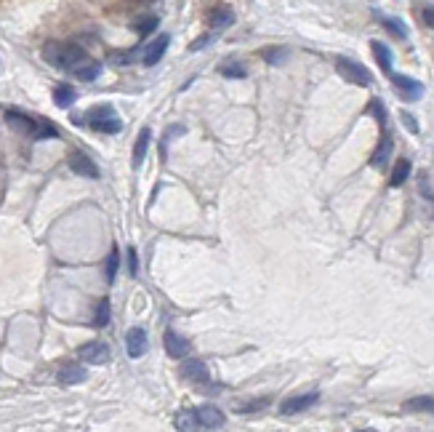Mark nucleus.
<instances>
[{
	"label": "nucleus",
	"instance_id": "f257e3e1",
	"mask_svg": "<svg viewBox=\"0 0 434 432\" xmlns=\"http://www.w3.org/2000/svg\"><path fill=\"white\" fill-rule=\"evenodd\" d=\"M227 424V416L216 406H200V409H187L176 416L178 430H218Z\"/></svg>",
	"mask_w": 434,
	"mask_h": 432
},
{
	"label": "nucleus",
	"instance_id": "f03ea898",
	"mask_svg": "<svg viewBox=\"0 0 434 432\" xmlns=\"http://www.w3.org/2000/svg\"><path fill=\"white\" fill-rule=\"evenodd\" d=\"M43 59L51 64V67H56V70L72 72L83 59H88V54H85L80 45H75V43L51 41L43 45Z\"/></svg>",
	"mask_w": 434,
	"mask_h": 432
},
{
	"label": "nucleus",
	"instance_id": "7ed1b4c3",
	"mask_svg": "<svg viewBox=\"0 0 434 432\" xmlns=\"http://www.w3.org/2000/svg\"><path fill=\"white\" fill-rule=\"evenodd\" d=\"M85 123L91 125L94 131H99V134H118L120 128H123V121L115 115V110H112L110 104L91 107V110L85 112Z\"/></svg>",
	"mask_w": 434,
	"mask_h": 432
},
{
	"label": "nucleus",
	"instance_id": "20e7f679",
	"mask_svg": "<svg viewBox=\"0 0 434 432\" xmlns=\"http://www.w3.org/2000/svg\"><path fill=\"white\" fill-rule=\"evenodd\" d=\"M335 70H338V75L347 83H355V85H362V88H368V85L373 83L371 70H368L365 64L349 59V56H338V59H335Z\"/></svg>",
	"mask_w": 434,
	"mask_h": 432
},
{
	"label": "nucleus",
	"instance_id": "39448f33",
	"mask_svg": "<svg viewBox=\"0 0 434 432\" xmlns=\"http://www.w3.org/2000/svg\"><path fill=\"white\" fill-rule=\"evenodd\" d=\"M392 85L395 91L405 99V102H418L424 96V83H418L411 75H400V72H392Z\"/></svg>",
	"mask_w": 434,
	"mask_h": 432
},
{
	"label": "nucleus",
	"instance_id": "423d86ee",
	"mask_svg": "<svg viewBox=\"0 0 434 432\" xmlns=\"http://www.w3.org/2000/svg\"><path fill=\"white\" fill-rule=\"evenodd\" d=\"M392 150H395V139H392V134H389L386 128H381V139H378L373 155H371V165H373L375 171H384V168L389 165Z\"/></svg>",
	"mask_w": 434,
	"mask_h": 432
},
{
	"label": "nucleus",
	"instance_id": "0eeeda50",
	"mask_svg": "<svg viewBox=\"0 0 434 432\" xmlns=\"http://www.w3.org/2000/svg\"><path fill=\"white\" fill-rule=\"evenodd\" d=\"M317 400H320L317 392H304V395L285 398V400L280 403V413H282V416H296V413H304L307 409H312Z\"/></svg>",
	"mask_w": 434,
	"mask_h": 432
},
{
	"label": "nucleus",
	"instance_id": "6e6552de",
	"mask_svg": "<svg viewBox=\"0 0 434 432\" xmlns=\"http://www.w3.org/2000/svg\"><path fill=\"white\" fill-rule=\"evenodd\" d=\"M6 123L11 125L14 131L27 134V136H32V139H35L40 118H30V115H24V112H19V110H6Z\"/></svg>",
	"mask_w": 434,
	"mask_h": 432
},
{
	"label": "nucleus",
	"instance_id": "1a4fd4ad",
	"mask_svg": "<svg viewBox=\"0 0 434 432\" xmlns=\"http://www.w3.org/2000/svg\"><path fill=\"white\" fill-rule=\"evenodd\" d=\"M78 358L83 363H91V366H101L110 360V347L104 342H88L78 350Z\"/></svg>",
	"mask_w": 434,
	"mask_h": 432
},
{
	"label": "nucleus",
	"instance_id": "9d476101",
	"mask_svg": "<svg viewBox=\"0 0 434 432\" xmlns=\"http://www.w3.org/2000/svg\"><path fill=\"white\" fill-rule=\"evenodd\" d=\"M163 342H165V352L174 358V360H181L184 355H189V342L184 336H178L174 329H168L163 333Z\"/></svg>",
	"mask_w": 434,
	"mask_h": 432
},
{
	"label": "nucleus",
	"instance_id": "9b49d317",
	"mask_svg": "<svg viewBox=\"0 0 434 432\" xmlns=\"http://www.w3.org/2000/svg\"><path fill=\"white\" fill-rule=\"evenodd\" d=\"M70 168H72L78 176H85V179H96V176H99V168H96V163H94L85 152H72V155H70Z\"/></svg>",
	"mask_w": 434,
	"mask_h": 432
},
{
	"label": "nucleus",
	"instance_id": "f8f14e48",
	"mask_svg": "<svg viewBox=\"0 0 434 432\" xmlns=\"http://www.w3.org/2000/svg\"><path fill=\"white\" fill-rule=\"evenodd\" d=\"M125 347L131 358H141L144 352L149 350V339H147V331L144 329H131L125 333Z\"/></svg>",
	"mask_w": 434,
	"mask_h": 432
},
{
	"label": "nucleus",
	"instance_id": "ddd939ff",
	"mask_svg": "<svg viewBox=\"0 0 434 432\" xmlns=\"http://www.w3.org/2000/svg\"><path fill=\"white\" fill-rule=\"evenodd\" d=\"M235 24V11L229 8V6H216V8H211V14H208V27L211 30H227V27H232Z\"/></svg>",
	"mask_w": 434,
	"mask_h": 432
},
{
	"label": "nucleus",
	"instance_id": "4468645a",
	"mask_svg": "<svg viewBox=\"0 0 434 432\" xmlns=\"http://www.w3.org/2000/svg\"><path fill=\"white\" fill-rule=\"evenodd\" d=\"M181 376L189 379V382H208V379H211V376H208V366H205L203 360H198V358H187V360H184Z\"/></svg>",
	"mask_w": 434,
	"mask_h": 432
},
{
	"label": "nucleus",
	"instance_id": "2eb2a0df",
	"mask_svg": "<svg viewBox=\"0 0 434 432\" xmlns=\"http://www.w3.org/2000/svg\"><path fill=\"white\" fill-rule=\"evenodd\" d=\"M168 43H171V38H168V35H158L155 41L147 45V51H144V64H147V67H155V64L163 59V54H165Z\"/></svg>",
	"mask_w": 434,
	"mask_h": 432
},
{
	"label": "nucleus",
	"instance_id": "dca6fc26",
	"mask_svg": "<svg viewBox=\"0 0 434 432\" xmlns=\"http://www.w3.org/2000/svg\"><path fill=\"white\" fill-rule=\"evenodd\" d=\"M149 139H152V131H149V128H141L136 136V144H134V155H131V165H134V168H138V165L144 163Z\"/></svg>",
	"mask_w": 434,
	"mask_h": 432
},
{
	"label": "nucleus",
	"instance_id": "f3484780",
	"mask_svg": "<svg viewBox=\"0 0 434 432\" xmlns=\"http://www.w3.org/2000/svg\"><path fill=\"white\" fill-rule=\"evenodd\" d=\"M72 75L80 78V81H85V83L96 81V78L101 75V64L96 62V59H91V56H88V59H83V62L72 70Z\"/></svg>",
	"mask_w": 434,
	"mask_h": 432
},
{
	"label": "nucleus",
	"instance_id": "a211bd4d",
	"mask_svg": "<svg viewBox=\"0 0 434 432\" xmlns=\"http://www.w3.org/2000/svg\"><path fill=\"white\" fill-rule=\"evenodd\" d=\"M402 411L408 413H432L434 416V398L432 395H418L402 403Z\"/></svg>",
	"mask_w": 434,
	"mask_h": 432
},
{
	"label": "nucleus",
	"instance_id": "6ab92c4d",
	"mask_svg": "<svg viewBox=\"0 0 434 432\" xmlns=\"http://www.w3.org/2000/svg\"><path fill=\"white\" fill-rule=\"evenodd\" d=\"M78 99V91L70 85V83H59L56 88H54V104L61 107V110H67V107H72Z\"/></svg>",
	"mask_w": 434,
	"mask_h": 432
},
{
	"label": "nucleus",
	"instance_id": "aec40b11",
	"mask_svg": "<svg viewBox=\"0 0 434 432\" xmlns=\"http://www.w3.org/2000/svg\"><path fill=\"white\" fill-rule=\"evenodd\" d=\"M371 51H373L378 67H381L386 75H392V51H389V45H384L381 41H373L371 43Z\"/></svg>",
	"mask_w": 434,
	"mask_h": 432
},
{
	"label": "nucleus",
	"instance_id": "412c9836",
	"mask_svg": "<svg viewBox=\"0 0 434 432\" xmlns=\"http://www.w3.org/2000/svg\"><path fill=\"white\" fill-rule=\"evenodd\" d=\"M411 171H413L411 161H408V158H400L395 165V171H392V176H389V187H402L405 182H408Z\"/></svg>",
	"mask_w": 434,
	"mask_h": 432
},
{
	"label": "nucleus",
	"instance_id": "4be33fe9",
	"mask_svg": "<svg viewBox=\"0 0 434 432\" xmlns=\"http://www.w3.org/2000/svg\"><path fill=\"white\" fill-rule=\"evenodd\" d=\"M261 56H264V62L267 64H285L288 62V56H291V51H288L285 45H269V48L261 51Z\"/></svg>",
	"mask_w": 434,
	"mask_h": 432
},
{
	"label": "nucleus",
	"instance_id": "5701e85b",
	"mask_svg": "<svg viewBox=\"0 0 434 432\" xmlns=\"http://www.w3.org/2000/svg\"><path fill=\"white\" fill-rule=\"evenodd\" d=\"M59 382L61 384H80V382H85V369L83 366H64L59 371Z\"/></svg>",
	"mask_w": 434,
	"mask_h": 432
},
{
	"label": "nucleus",
	"instance_id": "b1692460",
	"mask_svg": "<svg viewBox=\"0 0 434 432\" xmlns=\"http://www.w3.org/2000/svg\"><path fill=\"white\" fill-rule=\"evenodd\" d=\"M378 19H381V24H384L395 38L408 41V27H405V21L402 19H395V17H378Z\"/></svg>",
	"mask_w": 434,
	"mask_h": 432
},
{
	"label": "nucleus",
	"instance_id": "393cba45",
	"mask_svg": "<svg viewBox=\"0 0 434 432\" xmlns=\"http://www.w3.org/2000/svg\"><path fill=\"white\" fill-rule=\"evenodd\" d=\"M365 112H368V115H373L381 128H386V107H384L381 99H371L368 107H365Z\"/></svg>",
	"mask_w": 434,
	"mask_h": 432
},
{
	"label": "nucleus",
	"instance_id": "a878e982",
	"mask_svg": "<svg viewBox=\"0 0 434 432\" xmlns=\"http://www.w3.org/2000/svg\"><path fill=\"white\" fill-rule=\"evenodd\" d=\"M269 406V398H258V400H248V403H237L235 411L237 413H258Z\"/></svg>",
	"mask_w": 434,
	"mask_h": 432
},
{
	"label": "nucleus",
	"instance_id": "bb28decb",
	"mask_svg": "<svg viewBox=\"0 0 434 432\" xmlns=\"http://www.w3.org/2000/svg\"><path fill=\"white\" fill-rule=\"evenodd\" d=\"M221 75H224V78H232V81H242L248 72H245V67L240 62H227V64H221Z\"/></svg>",
	"mask_w": 434,
	"mask_h": 432
},
{
	"label": "nucleus",
	"instance_id": "cd10ccee",
	"mask_svg": "<svg viewBox=\"0 0 434 432\" xmlns=\"http://www.w3.org/2000/svg\"><path fill=\"white\" fill-rule=\"evenodd\" d=\"M118 267H120V248H112L110 256H107V280H110V283H115Z\"/></svg>",
	"mask_w": 434,
	"mask_h": 432
},
{
	"label": "nucleus",
	"instance_id": "c85d7f7f",
	"mask_svg": "<svg viewBox=\"0 0 434 432\" xmlns=\"http://www.w3.org/2000/svg\"><path fill=\"white\" fill-rule=\"evenodd\" d=\"M110 323V299H101L99 307H96V315H94V326L104 329Z\"/></svg>",
	"mask_w": 434,
	"mask_h": 432
},
{
	"label": "nucleus",
	"instance_id": "c756f323",
	"mask_svg": "<svg viewBox=\"0 0 434 432\" xmlns=\"http://www.w3.org/2000/svg\"><path fill=\"white\" fill-rule=\"evenodd\" d=\"M155 27H158V17H147V19L136 21V32H138V35H149Z\"/></svg>",
	"mask_w": 434,
	"mask_h": 432
},
{
	"label": "nucleus",
	"instance_id": "7c9ffc66",
	"mask_svg": "<svg viewBox=\"0 0 434 432\" xmlns=\"http://www.w3.org/2000/svg\"><path fill=\"white\" fill-rule=\"evenodd\" d=\"M400 121H402V125H405L411 134H418V123H415V118L411 112H400Z\"/></svg>",
	"mask_w": 434,
	"mask_h": 432
},
{
	"label": "nucleus",
	"instance_id": "2f4dec72",
	"mask_svg": "<svg viewBox=\"0 0 434 432\" xmlns=\"http://www.w3.org/2000/svg\"><path fill=\"white\" fill-rule=\"evenodd\" d=\"M128 272L136 278L138 275V256H136V248H128Z\"/></svg>",
	"mask_w": 434,
	"mask_h": 432
},
{
	"label": "nucleus",
	"instance_id": "473e14b6",
	"mask_svg": "<svg viewBox=\"0 0 434 432\" xmlns=\"http://www.w3.org/2000/svg\"><path fill=\"white\" fill-rule=\"evenodd\" d=\"M211 41H214V35H203V38H198V41L192 43V45H189V51H200L203 45H208Z\"/></svg>",
	"mask_w": 434,
	"mask_h": 432
},
{
	"label": "nucleus",
	"instance_id": "72a5a7b5",
	"mask_svg": "<svg viewBox=\"0 0 434 432\" xmlns=\"http://www.w3.org/2000/svg\"><path fill=\"white\" fill-rule=\"evenodd\" d=\"M418 189H421V195H424V198H429V200H432V208H434V192H432V187L426 185V179H421Z\"/></svg>",
	"mask_w": 434,
	"mask_h": 432
},
{
	"label": "nucleus",
	"instance_id": "f704fd0d",
	"mask_svg": "<svg viewBox=\"0 0 434 432\" xmlns=\"http://www.w3.org/2000/svg\"><path fill=\"white\" fill-rule=\"evenodd\" d=\"M424 21H426L429 27H434V8H424Z\"/></svg>",
	"mask_w": 434,
	"mask_h": 432
}]
</instances>
